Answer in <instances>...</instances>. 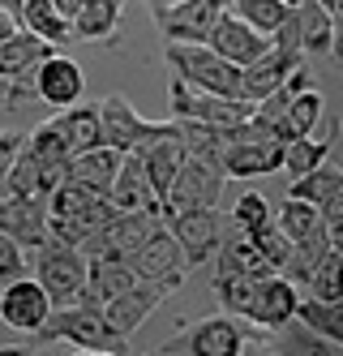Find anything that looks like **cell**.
<instances>
[{
  "mask_svg": "<svg viewBox=\"0 0 343 356\" xmlns=\"http://www.w3.org/2000/svg\"><path fill=\"white\" fill-rule=\"evenodd\" d=\"M73 343L77 352H99V356H125L134 352L125 335L108 326L99 305H82V300H69V305H51V314L39 322L35 330V343Z\"/></svg>",
  "mask_w": 343,
  "mask_h": 356,
  "instance_id": "obj_1",
  "label": "cell"
},
{
  "mask_svg": "<svg viewBox=\"0 0 343 356\" xmlns=\"http://www.w3.org/2000/svg\"><path fill=\"white\" fill-rule=\"evenodd\" d=\"M219 168H223V176H236V181L271 176V172L283 168V138L275 134L271 120H262L257 112H249L236 129L223 134Z\"/></svg>",
  "mask_w": 343,
  "mask_h": 356,
  "instance_id": "obj_2",
  "label": "cell"
},
{
  "mask_svg": "<svg viewBox=\"0 0 343 356\" xmlns=\"http://www.w3.org/2000/svg\"><path fill=\"white\" fill-rule=\"evenodd\" d=\"M163 60L172 69V78L189 82L193 90L245 99L241 95V69H236L232 60H223L215 47H206V43H168L163 47Z\"/></svg>",
  "mask_w": 343,
  "mask_h": 356,
  "instance_id": "obj_3",
  "label": "cell"
},
{
  "mask_svg": "<svg viewBox=\"0 0 343 356\" xmlns=\"http://www.w3.org/2000/svg\"><path fill=\"white\" fill-rule=\"evenodd\" d=\"M95 108H99L103 146L120 150V155H129V150H142V146H150L154 138L172 134V116H168V120H146V116H138V108L129 104L125 95H108V99H99Z\"/></svg>",
  "mask_w": 343,
  "mask_h": 356,
  "instance_id": "obj_4",
  "label": "cell"
},
{
  "mask_svg": "<svg viewBox=\"0 0 343 356\" xmlns=\"http://www.w3.org/2000/svg\"><path fill=\"white\" fill-rule=\"evenodd\" d=\"M223 181H228V176H223L219 159L184 155L180 168L172 172L168 189H163V215H172V211H189V207H219Z\"/></svg>",
  "mask_w": 343,
  "mask_h": 356,
  "instance_id": "obj_5",
  "label": "cell"
},
{
  "mask_svg": "<svg viewBox=\"0 0 343 356\" xmlns=\"http://www.w3.org/2000/svg\"><path fill=\"white\" fill-rule=\"evenodd\" d=\"M35 279H39V288L47 292L51 305L77 300V288H82V279H86V258H82V249L43 236V241L35 245Z\"/></svg>",
  "mask_w": 343,
  "mask_h": 356,
  "instance_id": "obj_6",
  "label": "cell"
},
{
  "mask_svg": "<svg viewBox=\"0 0 343 356\" xmlns=\"http://www.w3.org/2000/svg\"><path fill=\"white\" fill-rule=\"evenodd\" d=\"M125 262L134 266L138 279H150V284H159V288H168V292H176V288L184 284V275H189V266H184V253H180L176 236L168 232V223H154Z\"/></svg>",
  "mask_w": 343,
  "mask_h": 356,
  "instance_id": "obj_7",
  "label": "cell"
},
{
  "mask_svg": "<svg viewBox=\"0 0 343 356\" xmlns=\"http://www.w3.org/2000/svg\"><path fill=\"white\" fill-rule=\"evenodd\" d=\"M168 99H172V120H202V124H210V129H223V134L236 129V124L253 112L249 99L206 95V90H193L189 82H180V78H172Z\"/></svg>",
  "mask_w": 343,
  "mask_h": 356,
  "instance_id": "obj_8",
  "label": "cell"
},
{
  "mask_svg": "<svg viewBox=\"0 0 343 356\" xmlns=\"http://www.w3.org/2000/svg\"><path fill=\"white\" fill-rule=\"evenodd\" d=\"M163 223H168V232L176 236V245L184 253V266H189V270H198V266H206L210 258H215V249L223 241V227H228L215 207L172 211V215H163Z\"/></svg>",
  "mask_w": 343,
  "mask_h": 356,
  "instance_id": "obj_9",
  "label": "cell"
},
{
  "mask_svg": "<svg viewBox=\"0 0 343 356\" xmlns=\"http://www.w3.org/2000/svg\"><path fill=\"white\" fill-rule=\"evenodd\" d=\"M154 352L163 356H241L245 352V330L236 326V318H202L193 326H184L176 339L159 343Z\"/></svg>",
  "mask_w": 343,
  "mask_h": 356,
  "instance_id": "obj_10",
  "label": "cell"
},
{
  "mask_svg": "<svg viewBox=\"0 0 343 356\" xmlns=\"http://www.w3.org/2000/svg\"><path fill=\"white\" fill-rule=\"evenodd\" d=\"M154 223H163V215H146V211H116L108 223H99L95 232L77 245L82 258H129L138 249V241L150 232Z\"/></svg>",
  "mask_w": 343,
  "mask_h": 356,
  "instance_id": "obj_11",
  "label": "cell"
},
{
  "mask_svg": "<svg viewBox=\"0 0 343 356\" xmlns=\"http://www.w3.org/2000/svg\"><path fill=\"white\" fill-rule=\"evenodd\" d=\"M223 9L228 0H180V5H150V17L168 43H206Z\"/></svg>",
  "mask_w": 343,
  "mask_h": 356,
  "instance_id": "obj_12",
  "label": "cell"
},
{
  "mask_svg": "<svg viewBox=\"0 0 343 356\" xmlns=\"http://www.w3.org/2000/svg\"><path fill=\"white\" fill-rule=\"evenodd\" d=\"M296 300H301V288L287 275L271 270V275H262L253 284V300H249L245 322H253L257 330H283V326H292Z\"/></svg>",
  "mask_w": 343,
  "mask_h": 356,
  "instance_id": "obj_13",
  "label": "cell"
},
{
  "mask_svg": "<svg viewBox=\"0 0 343 356\" xmlns=\"http://www.w3.org/2000/svg\"><path fill=\"white\" fill-rule=\"evenodd\" d=\"M31 90L47 108H69V104H77V99L86 95V73H82L77 60H69L61 52H47L31 73Z\"/></svg>",
  "mask_w": 343,
  "mask_h": 356,
  "instance_id": "obj_14",
  "label": "cell"
},
{
  "mask_svg": "<svg viewBox=\"0 0 343 356\" xmlns=\"http://www.w3.org/2000/svg\"><path fill=\"white\" fill-rule=\"evenodd\" d=\"M47 314H51V300L39 288V279L17 275V279H9V284H0V322H5L9 330H17V335H35Z\"/></svg>",
  "mask_w": 343,
  "mask_h": 356,
  "instance_id": "obj_15",
  "label": "cell"
},
{
  "mask_svg": "<svg viewBox=\"0 0 343 356\" xmlns=\"http://www.w3.org/2000/svg\"><path fill=\"white\" fill-rule=\"evenodd\" d=\"M172 292L168 288H159V284H150V279H134L125 292H116L108 305H103V318H108V326L116 330V335H134V330L159 309V305L168 300Z\"/></svg>",
  "mask_w": 343,
  "mask_h": 356,
  "instance_id": "obj_16",
  "label": "cell"
},
{
  "mask_svg": "<svg viewBox=\"0 0 343 356\" xmlns=\"http://www.w3.org/2000/svg\"><path fill=\"white\" fill-rule=\"evenodd\" d=\"M206 47H215V52H219L223 60H232L236 69H245L249 60H257V56L271 47V35L253 31L245 17H236L232 9H223V13L215 17V26H210V35H206Z\"/></svg>",
  "mask_w": 343,
  "mask_h": 356,
  "instance_id": "obj_17",
  "label": "cell"
},
{
  "mask_svg": "<svg viewBox=\"0 0 343 356\" xmlns=\"http://www.w3.org/2000/svg\"><path fill=\"white\" fill-rule=\"evenodd\" d=\"M0 232H9L17 245H39L47 236V207L39 197L17 193L0 176Z\"/></svg>",
  "mask_w": 343,
  "mask_h": 356,
  "instance_id": "obj_18",
  "label": "cell"
},
{
  "mask_svg": "<svg viewBox=\"0 0 343 356\" xmlns=\"http://www.w3.org/2000/svg\"><path fill=\"white\" fill-rule=\"evenodd\" d=\"M108 197H112V207H116V211L163 215V202H159V193H154L150 176H146V168H142V159L134 155V150H129V155H120V168H116V176H112Z\"/></svg>",
  "mask_w": 343,
  "mask_h": 356,
  "instance_id": "obj_19",
  "label": "cell"
},
{
  "mask_svg": "<svg viewBox=\"0 0 343 356\" xmlns=\"http://www.w3.org/2000/svg\"><path fill=\"white\" fill-rule=\"evenodd\" d=\"M301 60H309V56H301V52H283V47H266L257 60H249V65L241 69V95L249 99V104L266 99L271 90L283 86V78H287V73H292Z\"/></svg>",
  "mask_w": 343,
  "mask_h": 356,
  "instance_id": "obj_20",
  "label": "cell"
},
{
  "mask_svg": "<svg viewBox=\"0 0 343 356\" xmlns=\"http://www.w3.org/2000/svg\"><path fill=\"white\" fill-rule=\"evenodd\" d=\"M134 279L138 275L125 258H86V279H82V288H77V300L103 309V305H108L116 292H125Z\"/></svg>",
  "mask_w": 343,
  "mask_h": 356,
  "instance_id": "obj_21",
  "label": "cell"
},
{
  "mask_svg": "<svg viewBox=\"0 0 343 356\" xmlns=\"http://www.w3.org/2000/svg\"><path fill=\"white\" fill-rule=\"evenodd\" d=\"M47 52H56V47H51L47 39H39V35H31V31L17 26L5 43H0V78H5V82H31L35 65Z\"/></svg>",
  "mask_w": 343,
  "mask_h": 356,
  "instance_id": "obj_22",
  "label": "cell"
},
{
  "mask_svg": "<svg viewBox=\"0 0 343 356\" xmlns=\"http://www.w3.org/2000/svg\"><path fill=\"white\" fill-rule=\"evenodd\" d=\"M47 124L61 134V142H65L69 155H77V150H90V146L103 142L99 108H95V104H82V99H77V104H69V108H56V116H51Z\"/></svg>",
  "mask_w": 343,
  "mask_h": 356,
  "instance_id": "obj_23",
  "label": "cell"
},
{
  "mask_svg": "<svg viewBox=\"0 0 343 356\" xmlns=\"http://www.w3.org/2000/svg\"><path fill=\"white\" fill-rule=\"evenodd\" d=\"M215 275H249V279H262L271 275V262L257 253V245L249 236H241L236 227H223V241L215 249Z\"/></svg>",
  "mask_w": 343,
  "mask_h": 356,
  "instance_id": "obj_24",
  "label": "cell"
},
{
  "mask_svg": "<svg viewBox=\"0 0 343 356\" xmlns=\"http://www.w3.org/2000/svg\"><path fill=\"white\" fill-rule=\"evenodd\" d=\"M296 13V31H301V52L305 56H326L339 47V31H335V13H326L318 0H301V5H292Z\"/></svg>",
  "mask_w": 343,
  "mask_h": 356,
  "instance_id": "obj_25",
  "label": "cell"
},
{
  "mask_svg": "<svg viewBox=\"0 0 343 356\" xmlns=\"http://www.w3.org/2000/svg\"><path fill=\"white\" fill-rule=\"evenodd\" d=\"M116 168H120V150H112V146L99 142V146H90V150H77V155H69L65 176H69V181H77V185H86V189H95V193H108Z\"/></svg>",
  "mask_w": 343,
  "mask_h": 356,
  "instance_id": "obj_26",
  "label": "cell"
},
{
  "mask_svg": "<svg viewBox=\"0 0 343 356\" xmlns=\"http://www.w3.org/2000/svg\"><path fill=\"white\" fill-rule=\"evenodd\" d=\"M120 13H125V0H82V9L73 13V39L77 43H103L112 39L120 26Z\"/></svg>",
  "mask_w": 343,
  "mask_h": 356,
  "instance_id": "obj_27",
  "label": "cell"
},
{
  "mask_svg": "<svg viewBox=\"0 0 343 356\" xmlns=\"http://www.w3.org/2000/svg\"><path fill=\"white\" fill-rule=\"evenodd\" d=\"M335 120H326V129L322 134H301V138H287L283 142V168L279 172H287V176H301V172H309V168H318L322 159H330V146H335Z\"/></svg>",
  "mask_w": 343,
  "mask_h": 356,
  "instance_id": "obj_28",
  "label": "cell"
},
{
  "mask_svg": "<svg viewBox=\"0 0 343 356\" xmlns=\"http://www.w3.org/2000/svg\"><path fill=\"white\" fill-rule=\"evenodd\" d=\"M292 322H301L309 335H318L326 343L343 348V300H318V296H301Z\"/></svg>",
  "mask_w": 343,
  "mask_h": 356,
  "instance_id": "obj_29",
  "label": "cell"
},
{
  "mask_svg": "<svg viewBox=\"0 0 343 356\" xmlns=\"http://www.w3.org/2000/svg\"><path fill=\"white\" fill-rule=\"evenodd\" d=\"M17 26L31 31V35H39V39H47L51 47H61V43L73 39L69 17H61L51 0H22V5H17Z\"/></svg>",
  "mask_w": 343,
  "mask_h": 356,
  "instance_id": "obj_30",
  "label": "cell"
},
{
  "mask_svg": "<svg viewBox=\"0 0 343 356\" xmlns=\"http://www.w3.org/2000/svg\"><path fill=\"white\" fill-rule=\"evenodd\" d=\"M326 116V99L318 86H309V90H296V95H287V108H283V124H279V138H301L309 129H318Z\"/></svg>",
  "mask_w": 343,
  "mask_h": 356,
  "instance_id": "obj_31",
  "label": "cell"
},
{
  "mask_svg": "<svg viewBox=\"0 0 343 356\" xmlns=\"http://www.w3.org/2000/svg\"><path fill=\"white\" fill-rule=\"evenodd\" d=\"M335 241H330V232L326 227H313L309 236H301V241H292V249H287V258H283V266H279V275H287L292 284L301 288L305 279L313 275V266L322 262V253L330 249Z\"/></svg>",
  "mask_w": 343,
  "mask_h": 356,
  "instance_id": "obj_32",
  "label": "cell"
},
{
  "mask_svg": "<svg viewBox=\"0 0 343 356\" xmlns=\"http://www.w3.org/2000/svg\"><path fill=\"white\" fill-rule=\"evenodd\" d=\"M305 296L343 300V245H330V249L322 253V262L313 266V275L305 279Z\"/></svg>",
  "mask_w": 343,
  "mask_h": 356,
  "instance_id": "obj_33",
  "label": "cell"
},
{
  "mask_svg": "<svg viewBox=\"0 0 343 356\" xmlns=\"http://www.w3.org/2000/svg\"><path fill=\"white\" fill-rule=\"evenodd\" d=\"M275 227L287 241H301V236L313 232V227H322V215H318V207H309L301 197H283V207L275 211Z\"/></svg>",
  "mask_w": 343,
  "mask_h": 356,
  "instance_id": "obj_34",
  "label": "cell"
},
{
  "mask_svg": "<svg viewBox=\"0 0 343 356\" xmlns=\"http://www.w3.org/2000/svg\"><path fill=\"white\" fill-rule=\"evenodd\" d=\"M228 9L236 13V17H245L253 31H262V35H271L279 22L292 13V5H283V0H228Z\"/></svg>",
  "mask_w": 343,
  "mask_h": 356,
  "instance_id": "obj_35",
  "label": "cell"
},
{
  "mask_svg": "<svg viewBox=\"0 0 343 356\" xmlns=\"http://www.w3.org/2000/svg\"><path fill=\"white\" fill-rule=\"evenodd\" d=\"M253 284L257 279H249V275H215V300L223 305L228 318H245L249 314Z\"/></svg>",
  "mask_w": 343,
  "mask_h": 356,
  "instance_id": "obj_36",
  "label": "cell"
},
{
  "mask_svg": "<svg viewBox=\"0 0 343 356\" xmlns=\"http://www.w3.org/2000/svg\"><path fill=\"white\" fill-rule=\"evenodd\" d=\"M271 219H275V207H271L262 193H241V197H236V207H232V227H236L241 236H253L257 227H266Z\"/></svg>",
  "mask_w": 343,
  "mask_h": 356,
  "instance_id": "obj_37",
  "label": "cell"
},
{
  "mask_svg": "<svg viewBox=\"0 0 343 356\" xmlns=\"http://www.w3.org/2000/svg\"><path fill=\"white\" fill-rule=\"evenodd\" d=\"M249 241L257 245L262 258L271 262V270H279V266H283V258H287V249H292V241H287V236L279 232V227H275V219H271L266 227H257V232H253Z\"/></svg>",
  "mask_w": 343,
  "mask_h": 356,
  "instance_id": "obj_38",
  "label": "cell"
},
{
  "mask_svg": "<svg viewBox=\"0 0 343 356\" xmlns=\"http://www.w3.org/2000/svg\"><path fill=\"white\" fill-rule=\"evenodd\" d=\"M17 275H26V249L9 232H0V284H9Z\"/></svg>",
  "mask_w": 343,
  "mask_h": 356,
  "instance_id": "obj_39",
  "label": "cell"
},
{
  "mask_svg": "<svg viewBox=\"0 0 343 356\" xmlns=\"http://www.w3.org/2000/svg\"><path fill=\"white\" fill-rule=\"evenodd\" d=\"M22 138H26V134H17V129H0V176H5V172H9V163L17 159Z\"/></svg>",
  "mask_w": 343,
  "mask_h": 356,
  "instance_id": "obj_40",
  "label": "cell"
},
{
  "mask_svg": "<svg viewBox=\"0 0 343 356\" xmlns=\"http://www.w3.org/2000/svg\"><path fill=\"white\" fill-rule=\"evenodd\" d=\"M13 31H17V17H13V13H5V9H0V43H5V39H9Z\"/></svg>",
  "mask_w": 343,
  "mask_h": 356,
  "instance_id": "obj_41",
  "label": "cell"
},
{
  "mask_svg": "<svg viewBox=\"0 0 343 356\" xmlns=\"http://www.w3.org/2000/svg\"><path fill=\"white\" fill-rule=\"evenodd\" d=\"M51 5H56V13H61V17H69V22H73V13L82 9V0H51Z\"/></svg>",
  "mask_w": 343,
  "mask_h": 356,
  "instance_id": "obj_42",
  "label": "cell"
},
{
  "mask_svg": "<svg viewBox=\"0 0 343 356\" xmlns=\"http://www.w3.org/2000/svg\"><path fill=\"white\" fill-rule=\"evenodd\" d=\"M318 5H322V9H326V13H335V17H339V13H343V0H318Z\"/></svg>",
  "mask_w": 343,
  "mask_h": 356,
  "instance_id": "obj_43",
  "label": "cell"
},
{
  "mask_svg": "<svg viewBox=\"0 0 343 356\" xmlns=\"http://www.w3.org/2000/svg\"><path fill=\"white\" fill-rule=\"evenodd\" d=\"M17 5H22V0H0V9H5V13H13V17H17Z\"/></svg>",
  "mask_w": 343,
  "mask_h": 356,
  "instance_id": "obj_44",
  "label": "cell"
},
{
  "mask_svg": "<svg viewBox=\"0 0 343 356\" xmlns=\"http://www.w3.org/2000/svg\"><path fill=\"white\" fill-rule=\"evenodd\" d=\"M5 99H9V82L0 78V108H5Z\"/></svg>",
  "mask_w": 343,
  "mask_h": 356,
  "instance_id": "obj_45",
  "label": "cell"
},
{
  "mask_svg": "<svg viewBox=\"0 0 343 356\" xmlns=\"http://www.w3.org/2000/svg\"><path fill=\"white\" fill-rule=\"evenodd\" d=\"M146 5H180V0H146Z\"/></svg>",
  "mask_w": 343,
  "mask_h": 356,
  "instance_id": "obj_46",
  "label": "cell"
}]
</instances>
